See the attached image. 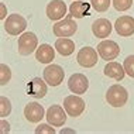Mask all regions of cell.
<instances>
[{
	"mask_svg": "<svg viewBox=\"0 0 134 134\" xmlns=\"http://www.w3.org/2000/svg\"><path fill=\"white\" fill-rule=\"evenodd\" d=\"M129 99L127 90L123 88L121 85H113L107 89L106 92V100L110 106L113 107H121L124 106Z\"/></svg>",
	"mask_w": 134,
	"mask_h": 134,
	"instance_id": "1",
	"label": "cell"
},
{
	"mask_svg": "<svg viewBox=\"0 0 134 134\" xmlns=\"http://www.w3.org/2000/svg\"><path fill=\"white\" fill-rule=\"evenodd\" d=\"M38 48V38L34 32H23L19 38V52L21 55H30Z\"/></svg>",
	"mask_w": 134,
	"mask_h": 134,
	"instance_id": "2",
	"label": "cell"
},
{
	"mask_svg": "<svg viewBox=\"0 0 134 134\" xmlns=\"http://www.w3.org/2000/svg\"><path fill=\"white\" fill-rule=\"evenodd\" d=\"M27 27V21L21 14H10L4 21V30L10 35H19Z\"/></svg>",
	"mask_w": 134,
	"mask_h": 134,
	"instance_id": "3",
	"label": "cell"
},
{
	"mask_svg": "<svg viewBox=\"0 0 134 134\" xmlns=\"http://www.w3.org/2000/svg\"><path fill=\"white\" fill-rule=\"evenodd\" d=\"M76 30H78V24L71 19V16L68 19L58 20L52 27V31L57 37H71L76 32Z\"/></svg>",
	"mask_w": 134,
	"mask_h": 134,
	"instance_id": "4",
	"label": "cell"
},
{
	"mask_svg": "<svg viewBox=\"0 0 134 134\" xmlns=\"http://www.w3.org/2000/svg\"><path fill=\"white\" fill-rule=\"evenodd\" d=\"M97 52H99V57L104 61H111L116 59L120 54V47L116 41H111V40H104L99 45H97Z\"/></svg>",
	"mask_w": 134,
	"mask_h": 134,
	"instance_id": "5",
	"label": "cell"
},
{
	"mask_svg": "<svg viewBox=\"0 0 134 134\" xmlns=\"http://www.w3.org/2000/svg\"><path fill=\"white\" fill-rule=\"evenodd\" d=\"M85 102H83L82 97L79 96H75V95H69L65 97L64 100V107L65 110H66L68 116H71V117H78V116H81L83 113V110H85Z\"/></svg>",
	"mask_w": 134,
	"mask_h": 134,
	"instance_id": "6",
	"label": "cell"
},
{
	"mask_svg": "<svg viewBox=\"0 0 134 134\" xmlns=\"http://www.w3.org/2000/svg\"><path fill=\"white\" fill-rule=\"evenodd\" d=\"M66 110L65 107L62 106H58V104H52L51 107L47 110L45 113V117H47V121L49 124H52L54 127H61V126L65 124L66 121Z\"/></svg>",
	"mask_w": 134,
	"mask_h": 134,
	"instance_id": "7",
	"label": "cell"
},
{
	"mask_svg": "<svg viewBox=\"0 0 134 134\" xmlns=\"http://www.w3.org/2000/svg\"><path fill=\"white\" fill-rule=\"evenodd\" d=\"M97 55H99L97 49L90 48V47H83L78 51L76 61L83 68H92L97 64Z\"/></svg>",
	"mask_w": 134,
	"mask_h": 134,
	"instance_id": "8",
	"label": "cell"
},
{
	"mask_svg": "<svg viewBox=\"0 0 134 134\" xmlns=\"http://www.w3.org/2000/svg\"><path fill=\"white\" fill-rule=\"evenodd\" d=\"M65 72L64 69L57 64H51L44 69V81L48 83L49 86H58L64 81Z\"/></svg>",
	"mask_w": 134,
	"mask_h": 134,
	"instance_id": "9",
	"label": "cell"
},
{
	"mask_svg": "<svg viewBox=\"0 0 134 134\" xmlns=\"http://www.w3.org/2000/svg\"><path fill=\"white\" fill-rule=\"evenodd\" d=\"M68 88L75 95H83L89 88V81L83 74H74L68 81Z\"/></svg>",
	"mask_w": 134,
	"mask_h": 134,
	"instance_id": "10",
	"label": "cell"
},
{
	"mask_svg": "<svg viewBox=\"0 0 134 134\" xmlns=\"http://www.w3.org/2000/svg\"><path fill=\"white\" fill-rule=\"evenodd\" d=\"M66 4L62 0H51V2L47 4L45 13L48 16L49 20L52 21H58L61 19H64V16L66 14Z\"/></svg>",
	"mask_w": 134,
	"mask_h": 134,
	"instance_id": "11",
	"label": "cell"
},
{
	"mask_svg": "<svg viewBox=\"0 0 134 134\" xmlns=\"http://www.w3.org/2000/svg\"><path fill=\"white\" fill-rule=\"evenodd\" d=\"M47 111L44 110V107L37 102H30L26 104L24 107V117L27 121L30 123H38L42 120V117H45Z\"/></svg>",
	"mask_w": 134,
	"mask_h": 134,
	"instance_id": "12",
	"label": "cell"
},
{
	"mask_svg": "<svg viewBox=\"0 0 134 134\" xmlns=\"http://www.w3.org/2000/svg\"><path fill=\"white\" fill-rule=\"evenodd\" d=\"M114 28L120 37H131L134 34V19L131 16H121L116 20Z\"/></svg>",
	"mask_w": 134,
	"mask_h": 134,
	"instance_id": "13",
	"label": "cell"
},
{
	"mask_svg": "<svg viewBox=\"0 0 134 134\" xmlns=\"http://www.w3.org/2000/svg\"><path fill=\"white\" fill-rule=\"evenodd\" d=\"M111 23L107 19H97L92 24V32L97 38H107L111 32Z\"/></svg>",
	"mask_w": 134,
	"mask_h": 134,
	"instance_id": "14",
	"label": "cell"
},
{
	"mask_svg": "<svg viewBox=\"0 0 134 134\" xmlns=\"http://www.w3.org/2000/svg\"><path fill=\"white\" fill-rule=\"evenodd\" d=\"M55 58V49L48 44H41L35 49V59L41 64H51Z\"/></svg>",
	"mask_w": 134,
	"mask_h": 134,
	"instance_id": "15",
	"label": "cell"
},
{
	"mask_svg": "<svg viewBox=\"0 0 134 134\" xmlns=\"http://www.w3.org/2000/svg\"><path fill=\"white\" fill-rule=\"evenodd\" d=\"M104 75L111 79H116V81H121L126 75V69L123 65H120L119 62H114V61H107V65L104 66Z\"/></svg>",
	"mask_w": 134,
	"mask_h": 134,
	"instance_id": "16",
	"label": "cell"
},
{
	"mask_svg": "<svg viewBox=\"0 0 134 134\" xmlns=\"http://www.w3.org/2000/svg\"><path fill=\"white\" fill-rule=\"evenodd\" d=\"M28 95L35 99H42L47 95V82L41 78H34L28 85Z\"/></svg>",
	"mask_w": 134,
	"mask_h": 134,
	"instance_id": "17",
	"label": "cell"
},
{
	"mask_svg": "<svg viewBox=\"0 0 134 134\" xmlns=\"http://www.w3.org/2000/svg\"><path fill=\"white\" fill-rule=\"evenodd\" d=\"M55 49L62 57H68L75 51V42L66 37H59L55 41Z\"/></svg>",
	"mask_w": 134,
	"mask_h": 134,
	"instance_id": "18",
	"label": "cell"
},
{
	"mask_svg": "<svg viewBox=\"0 0 134 134\" xmlns=\"http://www.w3.org/2000/svg\"><path fill=\"white\" fill-rule=\"evenodd\" d=\"M89 13V4L82 0H76L69 6V16L75 19H82Z\"/></svg>",
	"mask_w": 134,
	"mask_h": 134,
	"instance_id": "19",
	"label": "cell"
},
{
	"mask_svg": "<svg viewBox=\"0 0 134 134\" xmlns=\"http://www.w3.org/2000/svg\"><path fill=\"white\" fill-rule=\"evenodd\" d=\"M10 79H12V71L6 64H2L0 65V85L2 86L7 85L10 82Z\"/></svg>",
	"mask_w": 134,
	"mask_h": 134,
	"instance_id": "20",
	"label": "cell"
},
{
	"mask_svg": "<svg viewBox=\"0 0 134 134\" xmlns=\"http://www.w3.org/2000/svg\"><path fill=\"white\" fill-rule=\"evenodd\" d=\"M111 0H90V6L99 13H103L110 7Z\"/></svg>",
	"mask_w": 134,
	"mask_h": 134,
	"instance_id": "21",
	"label": "cell"
},
{
	"mask_svg": "<svg viewBox=\"0 0 134 134\" xmlns=\"http://www.w3.org/2000/svg\"><path fill=\"white\" fill-rule=\"evenodd\" d=\"M12 111V102L6 96L0 97V117H6Z\"/></svg>",
	"mask_w": 134,
	"mask_h": 134,
	"instance_id": "22",
	"label": "cell"
},
{
	"mask_svg": "<svg viewBox=\"0 0 134 134\" xmlns=\"http://www.w3.org/2000/svg\"><path fill=\"white\" fill-rule=\"evenodd\" d=\"M111 4H113V7L117 12H126V10H129L131 7L133 0H113Z\"/></svg>",
	"mask_w": 134,
	"mask_h": 134,
	"instance_id": "23",
	"label": "cell"
},
{
	"mask_svg": "<svg viewBox=\"0 0 134 134\" xmlns=\"http://www.w3.org/2000/svg\"><path fill=\"white\" fill-rule=\"evenodd\" d=\"M123 66H124V69H126V74H127L130 78H134V55H129L126 58Z\"/></svg>",
	"mask_w": 134,
	"mask_h": 134,
	"instance_id": "24",
	"label": "cell"
},
{
	"mask_svg": "<svg viewBox=\"0 0 134 134\" xmlns=\"http://www.w3.org/2000/svg\"><path fill=\"white\" fill-rule=\"evenodd\" d=\"M35 133L37 134H55V129L52 124H40L38 127H35Z\"/></svg>",
	"mask_w": 134,
	"mask_h": 134,
	"instance_id": "25",
	"label": "cell"
},
{
	"mask_svg": "<svg viewBox=\"0 0 134 134\" xmlns=\"http://www.w3.org/2000/svg\"><path fill=\"white\" fill-rule=\"evenodd\" d=\"M9 131H10V124H9V121H6L4 117H3L2 121H0V133L6 134V133H9Z\"/></svg>",
	"mask_w": 134,
	"mask_h": 134,
	"instance_id": "26",
	"label": "cell"
},
{
	"mask_svg": "<svg viewBox=\"0 0 134 134\" xmlns=\"http://www.w3.org/2000/svg\"><path fill=\"white\" fill-rule=\"evenodd\" d=\"M6 16H7V10H6V4L4 3H0V19L2 20H4L6 19Z\"/></svg>",
	"mask_w": 134,
	"mask_h": 134,
	"instance_id": "27",
	"label": "cell"
},
{
	"mask_svg": "<svg viewBox=\"0 0 134 134\" xmlns=\"http://www.w3.org/2000/svg\"><path fill=\"white\" fill-rule=\"evenodd\" d=\"M59 133L61 134H75V130H72V129H62Z\"/></svg>",
	"mask_w": 134,
	"mask_h": 134,
	"instance_id": "28",
	"label": "cell"
}]
</instances>
